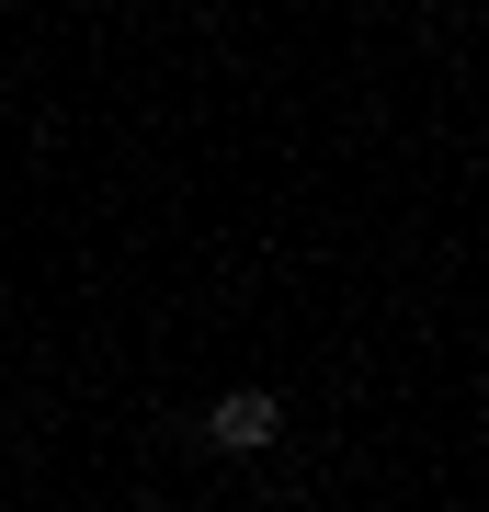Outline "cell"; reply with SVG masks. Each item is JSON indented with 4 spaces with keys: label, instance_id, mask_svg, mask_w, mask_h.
I'll use <instances>...</instances> for the list:
<instances>
[{
    "label": "cell",
    "instance_id": "obj_1",
    "mask_svg": "<svg viewBox=\"0 0 489 512\" xmlns=\"http://www.w3.org/2000/svg\"><path fill=\"white\" fill-rule=\"evenodd\" d=\"M205 433H217L228 456H262V444L285 433V399H273V387H228V399L205 410Z\"/></svg>",
    "mask_w": 489,
    "mask_h": 512
},
{
    "label": "cell",
    "instance_id": "obj_2",
    "mask_svg": "<svg viewBox=\"0 0 489 512\" xmlns=\"http://www.w3.org/2000/svg\"><path fill=\"white\" fill-rule=\"evenodd\" d=\"M137 512H171V501H137Z\"/></svg>",
    "mask_w": 489,
    "mask_h": 512
}]
</instances>
